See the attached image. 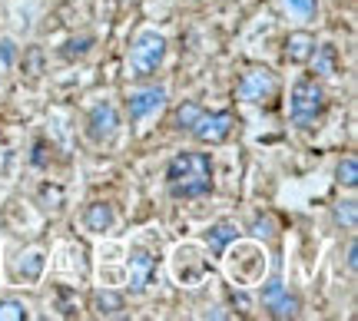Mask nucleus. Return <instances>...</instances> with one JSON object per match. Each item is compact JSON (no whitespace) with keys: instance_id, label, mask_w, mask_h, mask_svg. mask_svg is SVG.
<instances>
[{"instance_id":"nucleus-1","label":"nucleus","mask_w":358,"mask_h":321,"mask_svg":"<svg viewBox=\"0 0 358 321\" xmlns=\"http://www.w3.org/2000/svg\"><path fill=\"white\" fill-rule=\"evenodd\" d=\"M163 189L176 202H199L216 189V159L203 146H182L163 169Z\"/></svg>"},{"instance_id":"nucleus-2","label":"nucleus","mask_w":358,"mask_h":321,"mask_svg":"<svg viewBox=\"0 0 358 321\" xmlns=\"http://www.w3.org/2000/svg\"><path fill=\"white\" fill-rule=\"evenodd\" d=\"M329 87L325 80H319L315 73H295L289 96H285V116L299 133H315L322 129L325 116H329Z\"/></svg>"},{"instance_id":"nucleus-3","label":"nucleus","mask_w":358,"mask_h":321,"mask_svg":"<svg viewBox=\"0 0 358 321\" xmlns=\"http://www.w3.org/2000/svg\"><path fill=\"white\" fill-rule=\"evenodd\" d=\"M169 64V37L156 27H140L127 47V77L133 83L140 80H156Z\"/></svg>"},{"instance_id":"nucleus-4","label":"nucleus","mask_w":358,"mask_h":321,"mask_svg":"<svg viewBox=\"0 0 358 321\" xmlns=\"http://www.w3.org/2000/svg\"><path fill=\"white\" fill-rule=\"evenodd\" d=\"M222 262V271L236 288H256L262 278L268 275V252L266 245L256 242V239H236V242L219 255Z\"/></svg>"},{"instance_id":"nucleus-5","label":"nucleus","mask_w":358,"mask_h":321,"mask_svg":"<svg viewBox=\"0 0 358 321\" xmlns=\"http://www.w3.org/2000/svg\"><path fill=\"white\" fill-rule=\"evenodd\" d=\"M123 110L116 103L113 96H93L80 116V133H83V140L93 146V149H110L120 142L123 136Z\"/></svg>"},{"instance_id":"nucleus-6","label":"nucleus","mask_w":358,"mask_h":321,"mask_svg":"<svg viewBox=\"0 0 358 321\" xmlns=\"http://www.w3.org/2000/svg\"><path fill=\"white\" fill-rule=\"evenodd\" d=\"M169 106V87L166 83H156V80H140L123 93V123L133 133H143L153 119H159V113Z\"/></svg>"},{"instance_id":"nucleus-7","label":"nucleus","mask_w":358,"mask_h":321,"mask_svg":"<svg viewBox=\"0 0 358 321\" xmlns=\"http://www.w3.org/2000/svg\"><path fill=\"white\" fill-rule=\"evenodd\" d=\"M156 275H159L156 248L143 239H133L123 255V292L129 298H146L156 288Z\"/></svg>"},{"instance_id":"nucleus-8","label":"nucleus","mask_w":358,"mask_h":321,"mask_svg":"<svg viewBox=\"0 0 358 321\" xmlns=\"http://www.w3.org/2000/svg\"><path fill=\"white\" fill-rule=\"evenodd\" d=\"M213 262L216 258L203 248V242H179L169 248V278L179 285V288H199L206 285V278L213 275Z\"/></svg>"},{"instance_id":"nucleus-9","label":"nucleus","mask_w":358,"mask_h":321,"mask_svg":"<svg viewBox=\"0 0 358 321\" xmlns=\"http://www.w3.org/2000/svg\"><path fill=\"white\" fill-rule=\"evenodd\" d=\"M282 93V80L275 70H268L262 64H252L245 66L239 80H236V87H232V96L239 100V103H249V106H268L275 103Z\"/></svg>"},{"instance_id":"nucleus-10","label":"nucleus","mask_w":358,"mask_h":321,"mask_svg":"<svg viewBox=\"0 0 358 321\" xmlns=\"http://www.w3.org/2000/svg\"><path fill=\"white\" fill-rule=\"evenodd\" d=\"M256 308L262 311V315H268V318L289 321V318H302L306 305H302V295L292 292L279 275H275V278L266 275V278L256 285Z\"/></svg>"},{"instance_id":"nucleus-11","label":"nucleus","mask_w":358,"mask_h":321,"mask_svg":"<svg viewBox=\"0 0 358 321\" xmlns=\"http://www.w3.org/2000/svg\"><path fill=\"white\" fill-rule=\"evenodd\" d=\"M236 129H239V116L232 113V110H206L186 136H189L192 146L219 149V146H226L236 136Z\"/></svg>"},{"instance_id":"nucleus-12","label":"nucleus","mask_w":358,"mask_h":321,"mask_svg":"<svg viewBox=\"0 0 358 321\" xmlns=\"http://www.w3.org/2000/svg\"><path fill=\"white\" fill-rule=\"evenodd\" d=\"M47 269H50V255H47V248H40V245H27V248H20L13 258H7V278H10L13 285H24V288L43 285Z\"/></svg>"},{"instance_id":"nucleus-13","label":"nucleus","mask_w":358,"mask_h":321,"mask_svg":"<svg viewBox=\"0 0 358 321\" xmlns=\"http://www.w3.org/2000/svg\"><path fill=\"white\" fill-rule=\"evenodd\" d=\"M116 225H120V209H116L113 199H90L80 206V229L93 239L113 235Z\"/></svg>"},{"instance_id":"nucleus-14","label":"nucleus","mask_w":358,"mask_h":321,"mask_svg":"<svg viewBox=\"0 0 358 321\" xmlns=\"http://www.w3.org/2000/svg\"><path fill=\"white\" fill-rule=\"evenodd\" d=\"M47 315L53 318H83L87 315V298L77 292V285L70 282H47Z\"/></svg>"},{"instance_id":"nucleus-15","label":"nucleus","mask_w":358,"mask_h":321,"mask_svg":"<svg viewBox=\"0 0 358 321\" xmlns=\"http://www.w3.org/2000/svg\"><path fill=\"white\" fill-rule=\"evenodd\" d=\"M87 311L100 321H113V318H127L129 315V295L116 285H96L87 295Z\"/></svg>"},{"instance_id":"nucleus-16","label":"nucleus","mask_w":358,"mask_h":321,"mask_svg":"<svg viewBox=\"0 0 358 321\" xmlns=\"http://www.w3.org/2000/svg\"><path fill=\"white\" fill-rule=\"evenodd\" d=\"M319 43L322 40L315 37L312 27H292L285 33V40H282V60L289 66H308L315 50H319Z\"/></svg>"},{"instance_id":"nucleus-17","label":"nucleus","mask_w":358,"mask_h":321,"mask_svg":"<svg viewBox=\"0 0 358 321\" xmlns=\"http://www.w3.org/2000/svg\"><path fill=\"white\" fill-rule=\"evenodd\" d=\"M239 235H243L239 222H232V218H216V222H209V225L203 229L199 242H203V248L209 252V255L219 258L232 242H236V239H239Z\"/></svg>"},{"instance_id":"nucleus-18","label":"nucleus","mask_w":358,"mask_h":321,"mask_svg":"<svg viewBox=\"0 0 358 321\" xmlns=\"http://www.w3.org/2000/svg\"><path fill=\"white\" fill-rule=\"evenodd\" d=\"M279 17H285L292 27H312L322 17V0H272Z\"/></svg>"},{"instance_id":"nucleus-19","label":"nucleus","mask_w":358,"mask_h":321,"mask_svg":"<svg viewBox=\"0 0 358 321\" xmlns=\"http://www.w3.org/2000/svg\"><path fill=\"white\" fill-rule=\"evenodd\" d=\"M34 206L43 216H60L66 209V186L57 179H40V186L34 189Z\"/></svg>"},{"instance_id":"nucleus-20","label":"nucleus","mask_w":358,"mask_h":321,"mask_svg":"<svg viewBox=\"0 0 358 321\" xmlns=\"http://www.w3.org/2000/svg\"><path fill=\"white\" fill-rule=\"evenodd\" d=\"M93 43L96 40L90 37V33H70L66 40H60V47H57V60H64V64H83L90 53H93Z\"/></svg>"},{"instance_id":"nucleus-21","label":"nucleus","mask_w":358,"mask_h":321,"mask_svg":"<svg viewBox=\"0 0 358 321\" xmlns=\"http://www.w3.org/2000/svg\"><path fill=\"white\" fill-rule=\"evenodd\" d=\"M20 57H24L20 40L10 37V33H0V83H7V80L17 77V70H20Z\"/></svg>"},{"instance_id":"nucleus-22","label":"nucleus","mask_w":358,"mask_h":321,"mask_svg":"<svg viewBox=\"0 0 358 321\" xmlns=\"http://www.w3.org/2000/svg\"><path fill=\"white\" fill-rule=\"evenodd\" d=\"M27 163H30V169H37V172H50L53 163H57V146H53V140L37 136V140L30 142V156H27Z\"/></svg>"},{"instance_id":"nucleus-23","label":"nucleus","mask_w":358,"mask_h":321,"mask_svg":"<svg viewBox=\"0 0 358 321\" xmlns=\"http://www.w3.org/2000/svg\"><path fill=\"white\" fill-rule=\"evenodd\" d=\"M37 315L24 295H3L0 292V321H30Z\"/></svg>"},{"instance_id":"nucleus-24","label":"nucleus","mask_w":358,"mask_h":321,"mask_svg":"<svg viewBox=\"0 0 358 321\" xmlns=\"http://www.w3.org/2000/svg\"><path fill=\"white\" fill-rule=\"evenodd\" d=\"M332 222L342 232H355L358 229V206H355V195H352V193H345L342 199H335Z\"/></svg>"},{"instance_id":"nucleus-25","label":"nucleus","mask_w":358,"mask_h":321,"mask_svg":"<svg viewBox=\"0 0 358 321\" xmlns=\"http://www.w3.org/2000/svg\"><path fill=\"white\" fill-rule=\"evenodd\" d=\"M203 113H206V106L199 103V100H182V103L173 110V129H176L179 136H186Z\"/></svg>"},{"instance_id":"nucleus-26","label":"nucleus","mask_w":358,"mask_h":321,"mask_svg":"<svg viewBox=\"0 0 358 321\" xmlns=\"http://www.w3.org/2000/svg\"><path fill=\"white\" fill-rule=\"evenodd\" d=\"M335 186L345 189V193H355V186H358V156L355 153H345L335 163Z\"/></svg>"},{"instance_id":"nucleus-27","label":"nucleus","mask_w":358,"mask_h":321,"mask_svg":"<svg viewBox=\"0 0 358 321\" xmlns=\"http://www.w3.org/2000/svg\"><path fill=\"white\" fill-rule=\"evenodd\" d=\"M345 269H348V275H358V235L355 232H348V239H345Z\"/></svg>"},{"instance_id":"nucleus-28","label":"nucleus","mask_w":358,"mask_h":321,"mask_svg":"<svg viewBox=\"0 0 358 321\" xmlns=\"http://www.w3.org/2000/svg\"><path fill=\"white\" fill-rule=\"evenodd\" d=\"M13 169H17V149L0 146V179H10Z\"/></svg>"},{"instance_id":"nucleus-29","label":"nucleus","mask_w":358,"mask_h":321,"mask_svg":"<svg viewBox=\"0 0 358 321\" xmlns=\"http://www.w3.org/2000/svg\"><path fill=\"white\" fill-rule=\"evenodd\" d=\"M203 318H216V321H232L236 318V311L226 308V305H213V308L203 311Z\"/></svg>"},{"instance_id":"nucleus-30","label":"nucleus","mask_w":358,"mask_h":321,"mask_svg":"<svg viewBox=\"0 0 358 321\" xmlns=\"http://www.w3.org/2000/svg\"><path fill=\"white\" fill-rule=\"evenodd\" d=\"M192 3H209V0H192Z\"/></svg>"},{"instance_id":"nucleus-31","label":"nucleus","mask_w":358,"mask_h":321,"mask_svg":"<svg viewBox=\"0 0 358 321\" xmlns=\"http://www.w3.org/2000/svg\"><path fill=\"white\" fill-rule=\"evenodd\" d=\"M0 292H3V288H0Z\"/></svg>"}]
</instances>
